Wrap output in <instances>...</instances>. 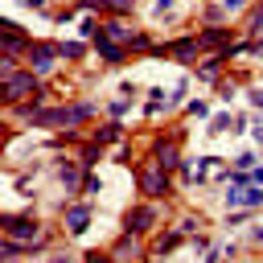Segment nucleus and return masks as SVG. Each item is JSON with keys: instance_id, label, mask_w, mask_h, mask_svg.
<instances>
[{"instance_id": "obj_1", "label": "nucleus", "mask_w": 263, "mask_h": 263, "mask_svg": "<svg viewBox=\"0 0 263 263\" xmlns=\"http://www.w3.org/2000/svg\"><path fill=\"white\" fill-rule=\"evenodd\" d=\"M0 230H4L8 238L25 242V255L45 251V234H41V226H37L33 214H4V218H0Z\"/></svg>"}, {"instance_id": "obj_2", "label": "nucleus", "mask_w": 263, "mask_h": 263, "mask_svg": "<svg viewBox=\"0 0 263 263\" xmlns=\"http://www.w3.org/2000/svg\"><path fill=\"white\" fill-rule=\"evenodd\" d=\"M168 173H173V168H164V164H160L156 156H152V160H144V164L136 168V181H140V193H144V197H152V201H156V197H164V193L173 189V181H168Z\"/></svg>"}, {"instance_id": "obj_3", "label": "nucleus", "mask_w": 263, "mask_h": 263, "mask_svg": "<svg viewBox=\"0 0 263 263\" xmlns=\"http://www.w3.org/2000/svg\"><path fill=\"white\" fill-rule=\"evenodd\" d=\"M41 99V74L37 70H16V74H8L4 78V103L12 107V103H21V99Z\"/></svg>"}, {"instance_id": "obj_4", "label": "nucleus", "mask_w": 263, "mask_h": 263, "mask_svg": "<svg viewBox=\"0 0 263 263\" xmlns=\"http://www.w3.org/2000/svg\"><path fill=\"white\" fill-rule=\"evenodd\" d=\"M25 58H29V70H37V74L45 78L62 53H58V41H33V45L25 49Z\"/></svg>"}, {"instance_id": "obj_5", "label": "nucleus", "mask_w": 263, "mask_h": 263, "mask_svg": "<svg viewBox=\"0 0 263 263\" xmlns=\"http://www.w3.org/2000/svg\"><path fill=\"white\" fill-rule=\"evenodd\" d=\"M152 156H156L164 168H181V132L156 136V140H152Z\"/></svg>"}, {"instance_id": "obj_6", "label": "nucleus", "mask_w": 263, "mask_h": 263, "mask_svg": "<svg viewBox=\"0 0 263 263\" xmlns=\"http://www.w3.org/2000/svg\"><path fill=\"white\" fill-rule=\"evenodd\" d=\"M152 226H156V205H152V201L136 205V210H132V214L123 218V230H127V234H140V238H144V234H148Z\"/></svg>"}, {"instance_id": "obj_7", "label": "nucleus", "mask_w": 263, "mask_h": 263, "mask_svg": "<svg viewBox=\"0 0 263 263\" xmlns=\"http://www.w3.org/2000/svg\"><path fill=\"white\" fill-rule=\"evenodd\" d=\"M90 218H95V205H90V201H74V205H66V230H70L74 238L86 234Z\"/></svg>"}, {"instance_id": "obj_8", "label": "nucleus", "mask_w": 263, "mask_h": 263, "mask_svg": "<svg viewBox=\"0 0 263 263\" xmlns=\"http://www.w3.org/2000/svg\"><path fill=\"white\" fill-rule=\"evenodd\" d=\"M234 33L226 29V25H205L201 33H197V41H201V49H218V53H226L234 41H230Z\"/></svg>"}, {"instance_id": "obj_9", "label": "nucleus", "mask_w": 263, "mask_h": 263, "mask_svg": "<svg viewBox=\"0 0 263 263\" xmlns=\"http://www.w3.org/2000/svg\"><path fill=\"white\" fill-rule=\"evenodd\" d=\"M168 53H173L181 66H189V62L201 53V41H197V33H181V37H173V41H168Z\"/></svg>"}, {"instance_id": "obj_10", "label": "nucleus", "mask_w": 263, "mask_h": 263, "mask_svg": "<svg viewBox=\"0 0 263 263\" xmlns=\"http://www.w3.org/2000/svg\"><path fill=\"white\" fill-rule=\"evenodd\" d=\"M107 255H111V259H144L148 251L140 247V234H127V230H123V238H119V242H115Z\"/></svg>"}, {"instance_id": "obj_11", "label": "nucleus", "mask_w": 263, "mask_h": 263, "mask_svg": "<svg viewBox=\"0 0 263 263\" xmlns=\"http://www.w3.org/2000/svg\"><path fill=\"white\" fill-rule=\"evenodd\" d=\"M185 238H189V234H181V230H164V234L152 242V251H148V255H152V259H160V255H173V251H177Z\"/></svg>"}, {"instance_id": "obj_12", "label": "nucleus", "mask_w": 263, "mask_h": 263, "mask_svg": "<svg viewBox=\"0 0 263 263\" xmlns=\"http://www.w3.org/2000/svg\"><path fill=\"white\" fill-rule=\"evenodd\" d=\"M82 168H86V164H74V160H66V164H58V181H62V185L74 193V189L82 185V177H86Z\"/></svg>"}, {"instance_id": "obj_13", "label": "nucleus", "mask_w": 263, "mask_h": 263, "mask_svg": "<svg viewBox=\"0 0 263 263\" xmlns=\"http://www.w3.org/2000/svg\"><path fill=\"white\" fill-rule=\"evenodd\" d=\"M33 41H25V33H21V25H4V53H21V49H29Z\"/></svg>"}, {"instance_id": "obj_14", "label": "nucleus", "mask_w": 263, "mask_h": 263, "mask_svg": "<svg viewBox=\"0 0 263 263\" xmlns=\"http://www.w3.org/2000/svg\"><path fill=\"white\" fill-rule=\"evenodd\" d=\"M127 49H132V53H156V41H152L148 33H132V41H127Z\"/></svg>"}, {"instance_id": "obj_15", "label": "nucleus", "mask_w": 263, "mask_h": 263, "mask_svg": "<svg viewBox=\"0 0 263 263\" xmlns=\"http://www.w3.org/2000/svg\"><path fill=\"white\" fill-rule=\"evenodd\" d=\"M222 62H226V53H214V58H205V62H201V70H197V74H201L205 82H218V66H222Z\"/></svg>"}, {"instance_id": "obj_16", "label": "nucleus", "mask_w": 263, "mask_h": 263, "mask_svg": "<svg viewBox=\"0 0 263 263\" xmlns=\"http://www.w3.org/2000/svg\"><path fill=\"white\" fill-rule=\"evenodd\" d=\"M58 53L70 58V62H78V58L86 53V45H82V41H58Z\"/></svg>"}, {"instance_id": "obj_17", "label": "nucleus", "mask_w": 263, "mask_h": 263, "mask_svg": "<svg viewBox=\"0 0 263 263\" xmlns=\"http://www.w3.org/2000/svg\"><path fill=\"white\" fill-rule=\"evenodd\" d=\"M95 140H99V144H115V140H123V127H119V123H107V127L95 132Z\"/></svg>"}, {"instance_id": "obj_18", "label": "nucleus", "mask_w": 263, "mask_h": 263, "mask_svg": "<svg viewBox=\"0 0 263 263\" xmlns=\"http://www.w3.org/2000/svg\"><path fill=\"white\" fill-rule=\"evenodd\" d=\"M99 156H103V144H99V140H95V136H90V144H82V164H86V168H90V164H95V160H99Z\"/></svg>"}, {"instance_id": "obj_19", "label": "nucleus", "mask_w": 263, "mask_h": 263, "mask_svg": "<svg viewBox=\"0 0 263 263\" xmlns=\"http://www.w3.org/2000/svg\"><path fill=\"white\" fill-rule=\"evenodd\" d=\"M103 8H107V12H115V16H127V12L136 8V0H103Z\"/></svg>"}, {"instance_id": "obj_20", "label": "nucleus", "mask_w": 263, "mask_h": 263, "mask_svg": "<svg viewBox=\"0 0 263 263\" xmlns=\"http://www.w3.org/2000/svg\"><path fill=\"white\" fill-rule=\"evenodd\" d=\"M247 29H251V33H263V4H255V8H251V16H247Z\"/></svg>"}, {"instance_id": "obj_21", "label": "nucleus", "mask_w": 263, "mask_h": 263, "mask_svg": "<svg viewBox=\"0 0 263 263\" xmlns=\"http://www.w3.org/2000/svg\"><path fill=\"white\" fill-rule=\"evenodd\" d=\"M127 107H132L127 99H115V103H107V115H111V119H123V115H127Z\"/></svg>"}, {"instance_id": "obj_22", "label": "nucleus", "mask_w": 263, "mask_h": 263, "mask_svg": "<svg viewBox=\"0 0 263 263\" xmlns=\"http://www.w3.org/2000/svg\"><path fill=\"white\" fill-rule=\"evenodd\" d=\"M226 127H234V119H230V115H214V119H210V132H214V136H218V132H226Z\"/></svg>"}, {"instance_id": "obj_23", "label": "nucleus", "mask_w": 263, "mask_h": 263, "mask_svg": "<svg viewBox=\"0 0 263 263\" xmlns=\"http://www.w3.org/2000/svg\"><path fill=\"white\" fill-rule=\"evenodd\" d=\"M185 111H189V115H197V119H205V115H210V107H205V103H201V99H193V103H189V107H185Z\"/></svg>"}, {"instance_id": "obj_24", "label": "nucleus", "mask_w": 263, "mask_h": 263, "mask_svg": "<svg viewBox=\"0 0 263 263\" xmlns=\"http://www.w3.org/2000/svg\"><path fill=\"white\" fill-rule=\"evenodd\" d=\"M82 189H86V193H99V189H103V181H99L95 173H86V177H82Z\"/></svg>"}, {"instance_id": "obj_25", "label": "nucleus", "mask_w": 263, "mask_h": 263, "mask_svg": "<svg viewBox=\"0 0 263 263\" xmlns=\"http://www.w3.org/2000/svg\"><path fill=\"white\" fill-rule=\"evenodd\" d=\"M247 173H251V185H263V168H259V164H255V168H247Z\"/></svg>"}, {"instance_id": "obj_26", "label": "nucleus", "mask_w": 263, "mask_h": 263, "mask_svg": "<svg viewBox=\"0 0 263 263\" xmlns=\"http://www.w3.org/2000/svg\"><path fill=\"white\" fill-rule=\"evenodd\" d=\"M247 99H251V107H259V111H263V90H251Z\"/></svg>"}, {"instance_id": "obj_27", "label": "nucleus", "mask_w": 263, "mask_h": 263, "mask_svg": "<svg viewBox=\"0 0 263 263\" xmlns=\"http://www.w3.org/2000/svg\"><path fill=\"white\" fill-rule=\"evenodd\" d=\"M251 53H255V58H263V37H251Z\"/></svg>"}, {"instance_id": "obj_28", "label": "nucleus", "mask_w": 263, "mask_h": 263, "mask_svg": "<svg viewBox=\"0 0 263 263\" xmlns=\"http://www.w3.org/2000/svg\"><path fill=\"white\" fill-rule=\"evenodd\" d=\"M251 242H263V226H251Z\"/></svg>"}, {"instance_id": "obj_29", "label": "nucleus", "mask_w": 263, "mask_h": 263, "mask_svg": "<svg viewBox=\"0 0 263 263\" xmlns=\"http://www.w3.org/2000/svg\"><path fill=\"white\" fill-rule=\"evenodd\" d=\"M255 144H263V123H259V127H255Z\"/></svg>"}, {"instance_id": "obj_30", "label": "nucleus", "mask_w": 263, "mask_h": 263, "mask_svg": "<svg viewBox=\"0 0 263 263\" xmlns=\"http://www.w3.org/2000/svg\"><path fill=\"white\" fill-rule=\"evenodd\" d=\"M25 4H29V8H41V4H45V0H25Z\"/></svg>"}]
</instances>
